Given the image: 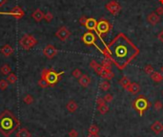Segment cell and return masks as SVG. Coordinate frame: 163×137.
<instances>
[{"label": "cell", "mask_w": 163, "mask_h": 137, "mask_svg": "<svg viewBox=\"0 0 163 137\" xmlns=\"http://www.w3.org/2000/svg\"><path fill=\"white\" fill-rule=\"evenodd\" d=\"M101 52L107 59L122 70L139 54V49L130 40L125 34L119 33L108 46H105Z\"/></svg>", "instance_id": "1"}, {"label": "cell", "mask_w": 163, "mask_h": 137, "mask_svg": "<svg viewBox=\"0 0 163 137\" xmlns=\"http://www.w3.org/2000/svg\"><path fill=\"white\" fill-rule=\"evenodd\" d=\"M19 121L13 113L9 110H5L0 114V132L9 137L18 128Z\"/></svg>", "instance_id": "2"}, {"label": "cell", "mask_w": 163, "mask_h": 137, "mask_svg": "<svg viewBox=\"0 0 163 137\" xmlns=\"http://www.w3.org/2000/svg\"><path fill=\"white\" fill-rule=\"evenodd\" d=\"M63 74H64V71L57 73L51 69H46V68H44V69L42 70L41 78L44 79L50 86H53L54 84H56L57 82H58V81L60 80V77H61Z\"/></svg>", "instance_id": "3"}, {"label": "cell", "mask_w": 163, "mask_h": 137, "mask_svg": "<svg viewBox=\"0 0 163 137\" xmlns=\"http://www.w3.org/2000/svg\"><path fill=\"white\" fill-rule=\"evenodd\" d=\"M133 107L139 113L140 116H143L145 111L151 107V103L144 96H139L133 102Z\"/></svg>", "instance_id": "4"}, {"label": "cell", "mask_w": 163, "mask_h": 137, "mask_svg": "<svg viewBox=\"0 0 163 137\" xmlns=\"http://www.w3.org/2000/svg\"><path fill=\"white\" fill-rule=\"evenodd\" d=\"M37 44V39L33 36L26 34L22 36V38L19 39V45L22 49L24 50H30L33 48Z\"/></svg>", "instance_id": "5"}, {"label": "cell", "mask_w": 163, "mask_h": 137, "mask_svg": "<svg viewBox=\"0 0 163 137\" xmlns=\"http://www.w3.org/2000/svg\"><path fill=\"white\" fill-rule=\"evenodd\" d=\"M111 29H112V25L110 22L106 20V19H101L100 21L97 22L96 33L101 38V36H104L107 33L110 32Z\"/></svg>", "instance_id": "6"}, {"label": "cell", "mask_w": 163, "mask_h": 137, "mask_svg": "<svg viewBox=\"0 0 163 137\" xmlns=\"http://www.w3.org/2000/svg\"><path fill=\"white\" fill-rule=\"evenodd\" d=\"M0 15H9V16H13L14 18L16 19H20L22 18L23 16H25V12L23 11V9L21 7L19 6H15L11 9L10 12H7V13H0Z\"/></svg>", "instance_id": "7"}, {"label": "cell", "mask_w": 163, "mask_h": 137, "mask_svg": "<svg viewBox=\"0 0 163 137\" xmlns=\"http://www.w3.org/2000/svg\"><path fill=\"white\" fill-rule=\"evenodd\" d=\"M70 36H71V32L69 31L68 28L65 27V26L60 27L59 29L55 32V36L61 41L67 40V39L70 38Z\"/></svg>", "instance_id": "8"}, {"label": "cell", "mask_w": 163, "mask_h": 137, "mask_svg": "<svg viewBox=\"0 0 163 137\" xmlns=\"http://www.w3.org/2000/svg\"><path fill=\"white\" fill-rule=\"evenodd\" d=\"M106 9L113 16H117V13H119V12L121 11V7H120V5L117 3L116 1L113 0V1L109 2V3L106 5Z\"/></svg>", "instance_id": "9"}, {"label": "cell", "mask_w": 163, "mask_h": 137, "mask_svg": "<svg viewBox=\"0 0 163 137\" xmlns=\"http://www.w3.org/2000/svg\"><path fill=\"white\" fill-rule=\"evenodd\" d=\"M82 40L85 44L87 45H96V35L92 32V31H88L87 33H85L82 36Z\"/></svg>", "instance_id": "10"}, {"label": "cell", "mask_w": 163, "mask_h": 137, "mask_svg": "<svg viewBox=\"0 0 163 137\" xmlns=\"http://www.w3.org/2000/svg\"><path fill=\"white\" fill-rule=\"evenodd\" d=\"M43 54L47 59H53L56 56L57 54V49L53 45L51 44H48L44 49H43Z\"/></svg>", "instance_id": "11"}, {"label": "cell", "mask_w": 163, "mask_h": 137, "mask_svg": "<svg viewBox=\"0 0 163 137\" xmlns=\"http://www.w3.org/2000/svg\"><path fill=\"white\" fill-rule=\"evenodd\" d=\"M151 130L156 135H158L163 131V124L160 121H154L153 124L151 125Z\"/></svg>", "instance_id": "12"}, {"label": "cell", "mask_w": 163, "mask_h": 137, "mask_svg": "<svg viewBox=\"0 0 163 137\" xmlns=\"http://www.w3.org/2000/svg\"><path fill=\"white\" fill-rule=\"evenodd\" d=\"M147 20L151 25H156L160 21V16L156 12H153L147 16Z\"/></svg>", "instance_id": "13"}, {"label": "cell", "mask_w": 163, "mask_h": 137, "mask_svg": "<svg viewBox=\"0 0 163 137\" xmlns=\"http://www.w3.org/2000/svg\"><path fill=\"white\" fill-rule=\"evenodd\" d=\"M96 25H97V21L96 20V19L93 18H87L85 27L87 28V30H89V31H92V32L94 31V32H96Z\"/></svg>", "instance_id": "14"}, {"label": "cell", "mask_w": 163, "mask_h": 137, "mask_svg": "<svg viewBox=\"0 0 163 137\" xmlns=\"http://www.w3.org/2000/svg\"><path fill=\"white\" fill-rule=\"evenodd\" d=\"M78 82L82 87H88L91 84V78L87 74H82V76L78 79Z\"/></svg>", "instance_id": "15"}, {"label": "cell", "mask_w": 163, "mask_h": 137, "mask_svg": "<svg viewBox=\"0 0 163 137\" xmlns=\"http://www.w3.org/2000/svg\"><path fill=\"white\" fill-rule=\"evenodd\" d=\"M127 90L132 95H136V94H138L140 92V85L137 82H131V84L129 85Z\"/></svg>", "instance_id": "16"}, {"label": "cell", "mask_w": 163, "mask_h": 137, "mask_svg": "<svg viewBox=\"0 0 163 137\" xmlns=\"http://www.w3.org/2000/svg\"><path fill=\"white\" fill-rule=\"evenodd\" d=\"M44 16H45V13L40 9H36L35 11H33V13H31V18H33L36 22H40L42 19H44Z\"/></svg>", "instance_id": "17"}, {"label": "cell", "mask_w": 163, "mask_h": 137, "mask_svg": "<svg viewBox=\"0 0 163 137\" xmlns=\"http://www.w3.org/2000/svg\"><path fill=\"white\" fill-rule=\"evenodd\" d=\"M77 107H78V105H77L76 102L73 101V100H70V101L67 103V105H66V108H67V110L70 113L75 112L77 110Z\"/></svg>", "instance_id": "18"}, {"label": "cell", "mask_w": 163, "mask_h": 137, "mask_svg": "<svg viewBox=\"0 0 163 137\" xmlns=\"http://www.w3.org/2000/svg\"><path fill=\"white\" fill-rule=\"evenodd\" d=\"M0 52H1V54H3L5 57H10L13 54V49L11 45L6 44L0 49Z\"/></svg>", "instance_id": "19"}, {"label": "cell", "mask_w": 163, "mask_h": 137, "mask_svg": "<svg viewBox=\"0 0 163 137\" xmlns=\"http://www.w3.org/2000/svg\"><path fill=\"white\" fill-rule=\"evenodd\" d=\"M100 76L102 77V78H104L105 80H112L114 78V73L112 72L111 69H103L101 74H100Z\"/></svg>", "instance_id": "20"}, {"label": "cell", "mask_w": 163, "mask_h": 137, "mask_svg": "<svg viewBox=\"0 0 163 137\" xmlns=\"http://www.w3.org/2000/svg\"><path fill=\"white\" fill-rule=\"evenodd\" d=\"M150 77L154 82H160L163 81V75L160 74L159 72H156V71H154V73H152Z\"/></svg>", "instance_id": "21"}, {"label": "cell", "mask_w": 163, "mask_h": 137, "mask_svg": "<svg viewBox=\"0 0 163 137\" xmlns=\"http://www.w3.org/2000/svg\"><path fill=\"white\" fill-rule=\"evenodd\" d=\"M31 132L25 128L19 130L18 131H17V133H16V137H31Z\"/></svg>", "instance_id": "22"}, {"label": "cell", "mask_w": 163, "mask_h": 137, "mask_svg": "<svg viewBox=\"0 0 163 137\" xmlns=\"http://www.w3.org/2000/svg\"><path fill=\"white\" fill-rule=\"evenodd\" d=\"M119 84L121 85L123 89H126L127 90V88L129 87V85L131 84V82H130V80H129L128 77H122V79L119 81Z\"/></svg>", "instance_id": "23"}, {"label": "cell", "mask_w": 163, "mask_h": 137, "mask_svg": "<svg viewBox=\"0 0 163 137\" xmlns=\"http://www.w3.org/2000/svg\"><path fill=\"white\" fill-rule=\"evenodd\" d=\"M0 72H1L3 75H5V76H8L9 74L11 73V66L9 64H4V65H2L1 68H0Z\"/></svg>", "instance_id": "24"}, {"label": "cell", "mask_w": 163, "mask_h": 137, "mask_svg": "<svg viewBox=\"0 0 163 137\" xmlns=\"http://www.w3.org/2000/svg\"><path fill=\"white\" fill-rule=\"evenodd\" d=\"M99 87H100V89L103 90V91H108L111 88V84L109 82L108 80H105V81L100 82Z\"/></svg>", "instance_id": "25"}, {"label": "cell", "mask_w": 163, "mask_h": 137, "mask_svg": "<svg viewBox=\"0 0 163 137\" xmlns=\"http://www.w3.org/2000/svg\"><path fill=\"white\" fill-rule=\"evenodd\" d=\"M112 64H113L112 61H111L110 59H107V58H106L105 59H103V61H102V63H101V65L103 66V68H105V69H111Z\"/></svg>", "instance_id": "26"}, {"label": "cell", "mask_w": 163, "mask_h": 137, "mask_svg": "<svg viewBox=\"0 0 163 137\" xmlns=\"http://www.w3.org/2000/svg\"><path fill=\"white\" fill-rule=\"evenodd\" d=\"M23 102L25 103L26 105H31L33 103V97L30 95V94H27V95H25L24 97H23Z\"/></svg>", "instance_id": "27"}, {"label": "cell", "mask_w": 163, "mask_h": 137, "mask_svg": "<svg viewBox=\"0 0 163 137\" xmlns=\"http://www.w3.org/2000/svg\"><path fill=\"white\" fill-rule=\"evenodd\" d=\"M7 81L10 84H14V82H17V76L14 73H10L7 77Z\"/></svg>", "instance_id": "28"}, {"label": "cell", "mask_w": 163, "mask_h": 137, "mask_svg": "<svg viewBox=\"0 0 163 137\" xmlns=\"http://www.w3.org/2000/svg\"><path fill=\"white\" fill-rule=\"evenodd\" d=\"M97 110L99 111L100 114H102V115H104L109 111V107L106 105H100V107H97Z\"/></svg>", "instance_id": "29"}, {"label": "cell", "mask_w": 163, "mask_h": 137, "mask_svg": "<svg viewBox=\"0 0 163 137\" xmlns=\"http://www.w3.org/2000/svg\"><path fill=\"white\" fill-rule=\"evenodd\" d=\"M89 133H98L99 132V128L96 125H91L89 128Z\"/></svg>", "instance_id": "30"}, {"label": "cell", "mask_w": 163, "mask_h": 137, "mask_svg": "<svg viewBox=\"0 0 163 137\" xmlns=\"http://www.w3.org/2000/svg\"><path fill=\"white\" fill-rule=\"evenodd\" d=\"M71 75H73V77H74L75 79H79L80 77L82 76V72H81V70H80L79 68H75V69L71 72Z\"/></svg>", "instance_id": "31"}, {"label": "cell", "mask_w": 163, "mask_h": 137, "mask_svg": "<svg viewBox=\"0 0 163 137\" xmlns=\"http://www.w3.org/2000/svg\"><path fill=\"white\" fill-rule=\"evenodd\" d=\"M144 71H145V73H146V74H148V75H151L152 73H154V67L152 66L151 64H147V65H145Z\"/></svg>", "instance_id": "32"}, {"label": "cell", "mask_w": 163, "mask_h": 137, "mask_svg": "<svg viewBox=\"0 0 163 137\" xmlns=\"http://www.w3.org/2000/svg\"><path fill=\"white\" fill-rule=\"evenodd\" d=\"M163 108V104L160 101H156V102H154V110H156V111H159V110H161Z\"/></svg>", "instance_id": "33"}, {"label": "cell", "mask_w": 163, "mask_h": 137, "mask_svg": "<svg viewBox=\"0 0 163 137\" xmlns=\"http://www.w3.org/2000/svg\"><path fill=\"white\" fill-rule=\"evenodd\" d=\"M9 85V82L6 81V80H0V89L1 90H5L8 88Z\"/></svg>", "instance_id": "34"}, {"label": "cell", "mask_w": 163, "mask_h": 137, "mask_svg": "<svg viewBox=\"0 0 163 137\" xmlns=\"http://www.w3.org/2000/svg\"><path fill=\"white\" fill-rule=\"evenodd\" d=\"M38 85H39V86L41 87V88H46V87H49V86H50L48 82H46L43 78H41V79H40L39 81H38Z\"/></svg>", "instance_id": "35"}, {"label": "cell", "mask_w": 163, "mask_h": 137, "mask_svg": "<svg viewBox=\"0 0 163 137\" xmlns=\"http://www.w3.org/2000/svg\"><path fill=\"white\" fill-rule=\"evenodd\" d=\"M44 19L47 22H51V20L53 19V13H51V12H48V13H45V16H44Z\"/></svg>", "instance_id": "36"}, {"label": "cell", "mask_w": 163, "mask_h": 137, "mask_svg": "<svg viewBox=\"0 0 163 137\" xmlns=\"http://www.w3.org/2000/svg\"><path fill=\"white\" fill-rule=\"evenodd\" d=\"M113 98H114V97H113V95H112L111 93H107L104 97H103V99L105 100V102L107 103V104H108V103H111L112 101H113Z\"/></svg>", "instance_id": "37"}, {"label": "cell", "mask_w": 163, "mask_h": 137, "mask_svg": "<svg viewBox=\"0 0 163 137\" xmlns=\"http://www.w3.org/2000/svg\"><path fill=\"white\" fill-rule=\"evenodd\" d=\"M69 137H78V132H77V130H74V128L71 130L69 131Z\"/></svg>", "instance_id": "38"}, {"label": "cell", "mask_w": 163, "mask_h": 137, "mask_svg": "<svg viewBox=\"0 0 163 137\" xmlns=\"http://www.w3.org/2000/svg\"><path fill=\"white\" fill-rule=\"evenodd\" d=\"M96 104H97V107H100V105H106L107 103L105 102V100L103 99L102 97H99V98H97V100H96Z\"/></svg>", "instance_id": "39"}, {"label": "cell", "mask_w": 163, "mask_h": 137, "mask_svg": "<svg viewBox=\"0 0 163 137\" xmlns=\"http://www.w3.org/2000/svg\"><path fill=\"white\" fill-rule=\"evenodd\" d=\"M98 66H99V64L97 63V62H96V61H92L90 62V67L92 68V69L96 70Z\"/></svg>", "instance_id": "40"}, {"label": "cell", "mask_w": 163, "mask_h": 137, "mask_svg": "<svg viewBox=\"0 0 163 137\" xmlns=\"http://www.w3.org/2000/svg\"><path fill=\"white\" fill-rule=\"evenodd\" d=\"M86 21H87V18H86V16H81V18H79V23L81 24L82 26H85Z\"/></svg>", "instance_id": "41"}, {"label": "cell", "mask_w": 163, "mask_h": 137, "mask_svg": "<svg viewBox=\"0 0 163 137\" xmlns=\"http://www.w3.org/2000/svg\"><path fill=\"white\" fill-rule=\"evenodd\" d=\"M156 13L158 16H162V15H163V7L160 6V7L157 8L156 11Z\"/></svg>", "instance_id": "42"}, {"label": "cell", "mask_w": 163, "mask_h": 137, "mask_svg": "<svg viewBox=\"0 0 163 137\" xmlns=\"http://www.w3.org/2000/svg\"><path fill=\"white\" fill-rule=\"evenodd\" d=\"M157 38H158L159 40L161 41L162 43H163V31H161V32H160V33L158 34V36H157Z\"/></svg>", "instance_id": "43"}, {"label": "cell", "mask_w": 163, "mask_h": 137, "mask_svg": "<svg viewBox=\"0 0 163 137\" xmlns=\"http://www.w3.org/2000/svg\"><path fill=\"white\" fill-rule=\"evenodd\" d=\"M88 137H99L98 133H89Z\"/></svg>", "instance_id": "44"}, {"label": "cell", "mask_w": 163, "mask_h": 137, "mask_svg": "<svg viewBox=\"0 0 163 137\" xmlns=\"http://www.w3.org/2000/svg\"><path fill=\"white\" fill-rule=\"evenodd\" d=\"M7 2H8V0H0V7L4 6V5L7 3Z\"/></svg>", "instance_id": "45"}, {"label": "cell", "mask_w": 163, "mask_h": 137, "mask_svg": "<svg viewBox=\"0 0 163 137\" xmlns=\"http://www.w3.org/2000/svg\"><path fill=\"white\" fill-rule=\"evenodd\" d=\"M160 71H161V73L163 74V66H161V68H160Z\"/></svg>", "instance_id": "46"}, {"label": "cell", "mask_w": 163, "mask_h": 137, "mask_svg": "<svg viewBox=\"0 0 163 137\" xmlns=\"http://www.w3.org/2000/svg\"><path fill=\"white\" fill-rule=\"evenodd\" d=\"M159 2H160V4L163 5V0H159Z\"/></svg>", "instance_id": "47"}]
</instances>
